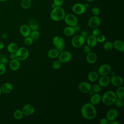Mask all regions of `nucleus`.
<instances>
[{
	"mask_svg": "<svg viewBox=\"0 0 124 124\" xmlns=\"http://www.w3.org/2000/svg\"><path fill=\"white\" fill-rule=\"evenodd\" d=\"M81 113L83 118L88 120L93 119L97 115V111L94 106L90 102L86 103L82 106Z\"/></svg>",
	"mask_w": 124,
	"mask_h": 124,
	"instance_id": "1",
	"label": "nucleus"
},
{
	"mask_svg": "<svg viewBox=\"0 0 124 124\" xmlns=\"http://www.w3.org/2000/svg\"><path fill=\"white\" fill-rule=\"evenodd\" d=\"M65 16V11L61 6H57L53 8L50 14V18L55 21H59L63 19Z\"/></svg>",
	"mask_w": 124,
	"mask_h": 124,
	"instance_id": "2",
	"label": "nucleus"
},
{
	"mask_svg": "<svg viewBox=\"0 0 124 124\" xmlns=\"http://www.w3.org/2000/svg\"><path fill=\"white\" fill-rule=\"evenodd\" d=\"M116 99L115 93L112 91H107L101 96V101L106 106H110L113 104Z\"/></svg>",
	"mask_w": 124,
	"mask_h": 124,
	"instance_id": "3",
	"label": "nucleus"
},
{
	"mask_svg": "<svg viewBox=\"0 0 124 124\" xmlns=\"http://www.w3.org/2000/svg\"><path fill=\"white\" fill-rule=\"evenodd\" d=\"M53 44L60 52L63 51L65 46V43L63 39L60 36H55L52 40Z\"/></svg>",
	"mask_w": 124,
	"mask_h": 124,
	"instance_id": "4",
	"label": "nucleus"
},
{
	"mask_svg": "<svg viewBox=\"0 0 124 124\" xmlns=\"http://www.w3.org/2000/svg\"><path fill=\"white\" fill-rule=\"evenodd\" d=\"M16 59L19 61H24L27 59L29 56V51L28 49L25 47H18L17 50L15 53Z\"/></svg>",
	"mask_w": 124,
	"mask_h": 124,
	"instance_id": "5",
	"label": "nucleus"
},
{
	"mask_svg": "<svg viewBox=\"0 0 124 124\" xmlns=\"http://www.w3.org/2000/svg\"><path fill=\"white\" fill-rule=\"evenodd\" d=\"M65 23L71 27H75L78 24V19L77 16L73 14L69 13L65 14V16L63 18Z\"/></svg>",
	"mask_w": 124,
	"mask_h": 124,
	"instance_id": "6",
	"label": "nucleus"
},
{
	"mask_svg": "<svg viewBox=\"0 0 124 124\" xmlns=\"http://www.w3.org/2000/svg\"><path fill=\"white\" fill-rule=\"evenodd\" d=\"M85 38L80 35H78L74 36L71 40L72 46L76 48L81 47L85 43Z\"/></svg>",
	"mask_w": 124,
	"mask_h": 124,
	"instance_id": "7",
	"label": "nucleus"
},
{
	"mask_svg": "<svg viewBox=\"0 0 124 124\" xmlns=\"http://www.w3.org/2000/svg\"><path fill=\"white\" fill-rule=\"evenodd\" d=\"M58 56L59 61L61 63H66L69 62L72 59V56L71 52L68 51H62L60 52Z\"/></svg>",
	"mask_w": 124,
	"mask_h": 124,
	"instance_id": "8",
	"label": "nucleus"
},
{
	"mask_svg": "<svg viewBox=\"0 0 124 124\" xmlns=\"http://www.w3.org/2000/svg\"><path fill=\"white\" fill-rule=\"evenodd\" d=\"M86 8L84 4L77 3L75 4L72 7V11L76 15H80L84 14L86 11Z\"/></svg>",
	"mask_w": 124,
	"mask_h": 124,
	"instance_id": "9",
	"label": "nucleus"
},
{
	"mask_svg": "<svg viewBox=\"0 0 124 124\" xmlns=\"http://www.w3.org/2000/svg\"><path fill=\"white\" fill-rule=\"evenodd\" d=\"M111 71V67L108 64H103L99 66L98 69L97 73L99 75L106 76L109 74L110 71Z\"/></svg>",
	"mask_w": 124,
	"mask_h": 124,
	"instance_id": "10",
	"label": "nucleus"
},
{
	"mask_svg": "<svg viewBox=\"0 0 124 124\" xmlns=\"http://www.w3.org/2000/svg\"><path fill=\"white\" fill-rule=\"evenodd\" d=\"M101 24V19L98 16H93L90 18L88 21V26L91 28H96Z\"/></svg>",
	"mask_w": 124,
	"mask_h": 124,
	"instance_id": "11",
	"label": "nucleus"
},
{
	"mask_svg": "<svg viewBox=\"0 0 124 124\" xmlns=\"http://www.w3.org/2000/svg\"><path fill=\"white\" fill-rule=\"evenodd\" d=\"M123 79L119 76L114 75L110 78V83L115 87H120L123 84Z\"/></svg>",
	"mask_w": 124,
	"mask_h": 124,
	"instance_id": "12",
	"label": "nucleus"
},
{
	"mask_svg": "<svg viewBox=\"0 0 124 124\" xmlns=\"http://www.w3.org/2000/svg\"><path fill=\"white\" fill-rule=\"evenodd\" d=\"M21 110L24 115L30 116L34 113L35 108L31 104H26L23 107Z\"/></svg>",
	"mask_w": 124,
	"mask_h": 124,
	"instance_id": "13",
	"label": "nucleus"
},
{
	"mask_svg": "<svg viewBox=\"0 0 124 124\" xmlns=\"http://www.w3.org/2000/svg\"><path fill=\"white\" fill-rule=\"evenodd\" d=\"M91 89V85L87 81H82L78 85L79 90L83 93H88Z\"/></svg>",
	"mask_w": 124,
	"mask_h": 124,
	"instance_id": "14",
	"label": "nucleus"
},
{
	"mask_svg": "<svg viewBox=\"0 0 124 124\" xmlns=\"http://www.w3.org/2000/svg\"><path fill=\"white\" fill-rule=\"evenodd\" d=\"M118 115V112L117 110L115 108H111L109 109L106 114V118L108 120L111 121L115 120Z\"/></svg>",
	"mask_w": 124,
	"mask_h": 124,
	"instance_id": "15",
	"label": "nucleus"
},
{
	"mask_svg": "<svg viewBox=\"0 0 124 124\" xmlns=\"http://www.w3.org/2000/svg\"><path fill=\"white\" fill-rule=\"evenodd\" d=\"M98 84L102 87H106L110 84V78L108 76H102L99 79Z\"/></svg>",
	"mask_w": 124,
	"mask_h": 124,
	"instance_id": "16",
	"label": "nucleus"
},
{
	"mask_svg": "<svg viewBox=\"0 0 124 124\" xmlns=\"http://www.w3.org/2000/svg\"><path fill=\"white\" fill-rule=\"evenodd\" d=\"M19 31L20 34L24 37H27L30 35L31 30L28 25H22L19 28Z\"/></svg>",
	"mask_w": 124,
	"mask_h": 124,
	"instance_id": "17",
	"label": "nucleus"
},
{
	"mask_svg": "<svg viewBox=\"0 0 124 124\" xmlns=\"http://www.w3.org/2000/svg\"><path fill=\"white\" fill-rule=\"evenodd\" d=\"M113 47L119 52H123L124 51V43L120 40H115L113 42Z\"/></svg>",
	"mask_w": 124,
	"mask_h": 124,
	"instance_id": "18",
	"label": "nucleus"
},
{
	"mask_svg": "<svg viewBox=\"0 0 124 124\" xmlns=\"http://www.w3.org/2000/svg\"><path fill=\"white\" fill-rule=\"evenodd\" d=\"M101 101V95L99 93H94L90 97V103L93 105L98 104Z\"/></svg>",
	"mask_w": 124,
	"mask_h": 124,
	"instance_id": "19",
	"label": "nucleus"
},
{
	"mask_svg": "<svg viewBox=\"0 0 124 124\" xmlns=\"http://www.w3.org/2000/svg\"><path fill=\"white\" fill-rule=\"evenodd\" d=\"M97 60V56L95 53L93 52H90L87 53L86 56V61L90 64H93L95 63Z\"/></svg>",
	"mask_w": 124,
	"mask_h": 124,
	"instance_id": "20",
	"label": "nucleus"
},
{
	"mask_svg": "<svg viewBox=\"0 0 124 124\" xmlns=\"http://www.w3.org/2000/svg\"><path fill=\"white\" fill-rule=\"evenodd\" d=\"M20 66V61L17 59H12L9 63V67L13 71H16L18 70Z\"/></svg>",
	"mask_w": 124,
	"mask_h": 124,
	"instance_id": "21",
	"label": "nucleus"
},
{
	"mask_svg": "<svg viewBox=\"0 0 124 124\" xmlns=\"http://www.w3.org/2000/svg\"><path fill=\"white\" fill-rule=\"evenodd\" d=\"M1 89L2 93H9L13 91V86L9 82H6L2 85Z\"/></svg>",
	"mask_w": 124,
	"mask_h": 124,
	"instance_id": "22",
	"label": "nucleus"
},
{
	"mask_svg": "<svg viewBox=\"0 0 124 124\" xmlns=\"http://www.w3.org/2000/svg\"><path fill=\"white\" fill-rule=\"evenodd\" d=\"M87 45H88L91 47H93L95 46L98 43L96 37L93 35H90L87 38Z\"/></svg>",
	"mask_w": 124,
	"mask_h": 124,
	"instance_id": "23",
	"label": "nucleus"
},
{
	"mask_svg": "<svg viewBox=\"0 0 124 124\" xmlns=\"http://www.w3.org/2000/svg\"><path fill=\"white\" fill-rule=\"evenodd\" d=\"M60 52L56 48H52L47 52V56L50 59H55L58 57Z\"/></svg>",
	"mask_w": 124,
	"mask_h": 124,
	"instance_id": "24",
	"label": "nucleus"
},
{
	"mask_svg": "<svg viewBox=\"0 0 124 124\" xmlns=\"http://www.w3.org/2000/svg\"><path fill=\"white\" fill-rule=\"evenodd\" d=\"M99 78V75L98 73L94 71H91L88 75V78L91 82L96 81Z\"/></svg>",
	"mask_w": 124,
	"mask_h": 124,
	"instance_id": "25",
	"label": "nucleus"
},
{
	"mask_svg": "<svg viewBox=\"0 0 124 124\" xmlns=\"http://www.w3.org/2000/svg\"><path fill=\"white\" fill-rule=\"evenodd\" d=\"M76 33L75 30L73 27L67 26L63 29V33L67 36H73Z\"/></svg>",
	"mask_w": 124,
	"mask_h": 124,
	"instance_id": "26",
	"label": "nucleus"
},
{
	"mask_svg": "<svg viewBox=\"0 0 124 124\" xmlns=\"http://www.w3.org/2000/svg\"><path fill=\"white\" fill-rule=\"evenodd\" d=\"M29 27L30 29L32 31L38 30L39 29V24L37 21L34 18H31L30 19L29 21Z\"/></svg>",
	"mask_w": 124,
	"mask_h": 124,
	"instance_id": "27",
	"label": "nucleus"
},
{
	"mask_svg": "<svg viewBox=\"0 0 124 124\" xmlns=\"http://www.w3.org/2000/svg\"><path fill=\"white\" fill-rule=\"evenodd\" d=\"M18 48V45L15 43H11L7 46V49L10 53H16Z\"/></svg>",
	"mask_w": 124,
	"mask_h": 124,
	"instance_id": "28",
	"label": "nucleus"
},
{
	"mask_svg": "<svg viewBox=\"0 0 124 124\" xmlns=\"http://www.w3.org/2000/svg\"><path fill=\"white\" fill-rule=\"evenodd\" d=\"M115 94L116 95L117 98H124V87L121 86L120 87H118V88L117 89Z\"/></svg>",
	"mask_w": 124,
	"mask_h": 124,
	"instance_id": "29",
	"label": "nucleus"
},
{
	"mask_svg": "<svg viewBox=\"0 0 124 124\" xmlns=\"http://www.w3.org/2000/svg\"><path fill=\"white\" fill-rule=\"evenodd\" d=\"M31 0H22L21 6L23 9H27L31 7Z\"/></svg>",
	"mask_w": 124,
	"mask_h": 124,
	"instance_id": "30",
	"label": "nucleus"
},
{
	"mask_svg": "<svg viewBox=\"0 0 124 124\" xmlns=\"http://www.w3.org/2000/svg\"><path fill=\"white\" fill-rule=\"evenodd\" d=\"M23 113L21 110L17 109L15 110L13 113L14 117L17 120H20L22 119L23 117Z\"/></svg>",
	"mask_w": 124,
	"mask_h": 124,
	"instance_id": "31",
	"label": "nucleus"
},
{
	"mask_svg": "<svg viewBox=\"0 0 124 124\" xmlns=\"http://www.w3.org/2000/svg\"><path fill=\"white\" fill-rule=\"evenodd\" d=\"M104 49L107 51H110L113 48V43L111 41L106 42L103 45Z\"/></svg>",
	"mask_w": 124,
	"mask_h": 124,
	"instance_id": "32",
	"label": "nucleus"
},
{
	"mask_svg": "<svg viewBox=\"0 0 124 124\" xmlns=\"http://www.w3.org/2000/svg\"><path fill=\"white\" fill-rule=\"evenodd\" d=\"M33 40H37L40 37V33L37 30L32 31L30 35Z\"/></svg>",
	"mask_w": 124,
	"mask_h": 124,
	"instance_id": "33",
	"label": "nucleus"
},
{
	"mask_svg": "<svg viewBox=\"0 0 124 124\" xmlns=\"http://www.w3.org/2000/svg\"><path fill=\"white\" fill-rule=\"evenodd\" d=\"M91 90L94 93H99L102 90V87L99 84H95L92 87Z\"/></svg>",
	"mask_w": 124,
	"mask_h": 124,
	"instance_id": "34",
	"label": "nucleus"
},
{
	"mask_svg": "<svg viewBox=\"0 0 124 124\" xmlns=\"http://www.w3.org/2000/svg\"><path fill=\"white\" fill-rule=\"evenodd\" d=\"M62 63L58 60V61H55L52 63V67L53 69L55 70H57L60 68L61 67Z\"/></svg>",
	"mask_w": 124,
	"mask_h": 124,
	"instance_id": "35",
	"label": "nucleus"
},
{
	"mask_svg": "<svg viewBox=\"0 0 124 124\" xmlns=\"http://www.w3.org/2000/svg\"><path fill=\"white\" fill-rule=\"evenodd\" d=\"M116 107L118 108H122L124 105V101L123 98H117L114 103Z\"/></svg>",
	"mask_w": 124,
	"mask_h": 124,
	"instance_id": "36",
	"label": "nucleus"
},
{
	"mask_svg": "<svg viewBox=\"0 0 124 124\" xmlns=\"http://www.w3.org/2000/svg\"><path fill=\"white\" fill-rule=\"evenodd\" d=\"M33 40L32 39V38L30 36L25 37L24 39V43L27 46L31 45L33 43Z\"/></svg>",
	"mask_w": 124,
	"mask_h": 124,
	"instance_id": "37",
	"label": "nucleus"
},
{
	"mask_svg": "<svg viewBox=\"0 0 124 124\" xmlns=\"http://www.w3.org/2000/svg\"><path fill=\"white\" fill-rule=\"evenodd\" d=\"M92 13L94 16H98L100 13V9L98 7H94L92 9Z\"/></svg>",
	"mask_w": 124,
	"mask_h": 124,
	"instance_id": "38",
	"label": "nucleus"
},
{
	"mask_svg": "<svg viewBox=\"0 0 124 124\" xmlns=\"http://www.w3.org/2000/svg\"><path fill=\"white\" fill-rule=\"evenodd\" d=\"M6 71V68L3 63L0 62V76L4 75Z\"/></svg>",
	"mask_w": 124,
	"mask_h": 124,
	"instance_id": "39",
	"label": "nucleus"
},
{
	"mask_svg": "<svg viewBox=\"0 0 124 124\" xmlns=\"http://www.w3.org/2000/svg\"><path fill=\"white\" fill-rule=\"evenodd\" d=\"M97 41L98 43H103L106 40V37L102 34H100L97 37H96Z\"/></svg>",
	"mask_w": 124,
	"mask_h": 124,
	"instance_id": "40",
	"label": "nucleus"
},
{
	"mask_svg": "<svg viewBox=\"0 0 124 124\" xmlns=\"http://www.w3.org/2000/svg\"><path fill=\"white\" fill-rule=\"evenodd\" d=\"M100 34H101L100 30L99 29H98L97 28H94L92 31V35L95 37H97Z\"/></svg>",
	"mask_w": 124,
	"mask_h": 124,
	"instance_id": "41",
	"label": "nucleus"
},
{
	"mask_svg": "<svg viewBox=\"0 0 124 124\" xmlns=\"http://www.w3.org/2000/svg\"><path fill=\"white\" fill-rule=\"evenodd\" d=\"M0 62L1 63H2L5 65L6 64H7L8 63V60L7 57H6L4 56H2L0 57Z\"/></svg>",
	"mask_w": 124,
	"mask_h": 124,
	"instance_id": "42",
	"label": "nucleus"
},
{
	"mask_svg": "<svg viewBox=\"0 0 124 124\" xmlns=\"http://www.w3.org/2000/svg\"><path fill=\"white\" fill-rule=\"evenodd\" d=\"M64 2V0H53V3L56 6H61Z\"/></svg>",
	"mask_w": 124,
	"mask_h": 124,
	"instance_id": "43",
	"label": "nucleus"
},
{
	"mask_svg": "<svg viewBox=\"0 0 124 124\" xmlns=\"http://www.w3.org/2000/svg\"><path fill=\"white\" fill-rule=\"evenodd\" d=\"M83 50L84 53L87 54L91 51V47L89 46L88 45H86L83 47Z\"/></svg>",
	"mask_w": 124,
	"mask_h": 124,
	"instance_id": "44",
	"label": "nucleus"
},
{
	"mask_svg": "<svg viewBox=\"0 0 124 124\" xmlns=\"http://www.w3.org/2000/svg\"><path fill=\"white\" fill-rule=\"evenodd\" d=\"M109 121L108 120L107 118H102L99 121V124H108Z\"/></svg>",
	"mask_w": 124,
	"mask_h": 124,
	"instance_id": "45",
	"label": "nucleus"
},
{
	"mask_svg": "<svg viewBox=\"0 0 124 124\" xmlns=\"http://www.w3.org/2000/svg\"><path fill=\"white\" fill-rule=\"evenodd\" d=\"M80 35H81L82 36L86 38L88 36V33L86 31H83L80 32Z\"/></svg>",
	"mask_w": 124,
	"mask_h": 124,
	"instance_id": "46",
	"label": "nucleus"
},
{
	"mask_svg": "<svg viewBox=\"0 0 124 124\" xmlns=\"http://www.w3.org/2000/svg\"><path fill=\"white\" fill-rule=\"evenodd\" d=\"M108 124H121V123L117 121H116V120H112L111 121H109L108 122Z\"/></svg>",
	"mask_w": 124,
	"mask_h": 124,
	"instance_id": "47",
	"label": "nucleus"
},
{
	"mask_svg": "<svg viewBox=\"0 0 124 124\" xmlns=\"http://www.w3.org/2000/svg\"><path fill=\"white\" fill-rule=\"evenodd\" d=\"M10 58L12 59H16V53H11L10 54Z\"/></svg>",
	"mask_w": 124,
	"mask_h": 124,
	"instance_id": "48",
	"label": "nucleus"
},
{
	"mask_svg": "<svg viewBox=\"0 0 124 124\" xmlns=\"http://www.w3.org/2000/svg\"><path fill=\"white\" fill-rule=\"evenodd\" d=\"M75 30V31L76 32V31H78L80 30V26H78V24L77 25H76L75 27H74Z\"/></svg>",
	"mask_w": 124,
	"mask_h": 124,
	"instance_id": "49",
	"label": "nucleus"
},
{
	"mask_svg": "<svg viewBox=\"0 0 124 124\" xmlns=\"http://www.w3.org/2000/svg\"><path fill=\"white\" fill-rule=\"evenodd\" d=\"M4 47V44L3 42L0 41V50L3 49Z\"/></svg>",
	"mask_w": 124,
	"mask_h": 124,
	"instance_id": "50",
	"label": "nucleus"
},
{
	"mask_svg": "<svg viewBox=\"0 0 124 124\" xmlns=\"http://www.w3.org/2000/svg\"><path fill=\"white\" fill-rule=\"evenodd\" d=\"M7 36H8L7 34L6 33H5V32L3 33L2 34V37L3 39H6V38H7Z\"/></svg>",
	"mask_w": 124,
	"mask_h": 124,
	"instance_id": "51",
	"label": "nucleus"
},
{
	"mask_svg": "<svg viewBox=\"0 0 124 124\" xmlns=\"http://www.w3.org/2000/svg\"><path fill=\"white\" fill-rule=\"evenodd\" d=\"M89 93V94H90L91 95H92V94H93L94 93L93 92V91L92 90H90V91L89 92V93Z\"/></svg>",
	"mask_w": 124,
	"mask_h": 124,
	"instance_id": "52",
	"label": "nucleus"
},
{
	"mask_svg": "<svg viewBox=\"0 0 124 124\" xmlns=\"http://www.w3.org/2000/svg\"><path fill=\"white\" fill-rule=\"evenodd\" d=\"M84 5H85L86 8H87L89 7V4L88 3H86L85 4H84Z\"/></svg>",
	"mask_w": 124,
	"mask_h": 124,
	"instance_id": "53",
	"label": "nucleus"
},
{
	"mask_svg": "<svg viewBox=\"0 0 124 124\" xmlns=\"http://www.w3.org/2000/svg\"><path fill=\"white\" fill-rule=\"evenodd\" d=\"M109 73H110V75H111L112 76H114V74H115V73H114V71H110Z\"/></svg>",
	"mask_w": 124,
	"mask_h": 124,
	"instance_id": "54",
	"label": "nucleus"
},
{
	"mask_svg": "<svg viewBox=\"0 0 124 124\" xmlns=\"http://www.w3.org/2000/svg\"><path fill=\"white\" fill-rule=\"evenodd\" d=\"M51 6H52V8H55V7H57L56 6V5L53 3V4H52V5H51Z\"/></svg>",
	"mask_w": 124,
	"mask_h": 124,
	"instance_id": "55",
	"label": "nucleus"
},
{
	"mask_svg": "<svg viewBox=\"0 0 124 124\" xmlns=\"http://www.w3.org/2000/svg\"><path fill=\"white\" fill-rule=\"evenodd\" d=\"M94 0H86V1H88V2H92Z\"/></svg>",
	"mask_w": 124,
	"mask_h": 124,
	"instance_id": "56",
	"label": "nucleus"
},
{
	"mask_svg": "<svg viewBox=\"0 0 124 124\" xmlns=\"http://www.w3.org/2000/svg\"><path fill=\"white\" fill-rule=\"evenodd\" d=\"M2 93V91H1V87L0 86V94L1 93Z\"/></svg>",
	"mask_w": 124,
	"mask_h": 124,
	"instance_id": "57",
	"label": "nucleus"
},
{
	"mask_svg": "<svg viewBox=\"0 0 124 124\" xmlns=\"http://www.w3.org/2000/svg\"><path fill=\"white\" fill-rule=\"evenodd\" d=\"M7 0H0V1H1V2H4V1H6Z\"/></svg>",
	"mask_w": 124,
	"mask_h": 124,
	"instance_id": "58",
	"label": "nucleus"
}]
</instances>
